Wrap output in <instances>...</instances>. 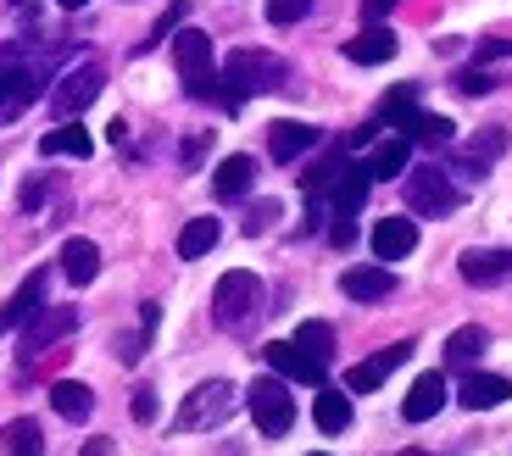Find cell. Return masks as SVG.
Instances as JSON below:
<instances>
[{
    "label": "cell",
    "mask_w": 512,
    "mask_h": 456,
    "mask_svg": "<svg viewBox=\"0 0 512 456\" xmlns=\"http://www.w3.org/2000/svg\"><path fill=\"white\" fill-rule=\"evenodd\" d=\"M457 273L468 284H501V279H512V251H462L457 256Z\"/></svg>",
    "instance_id": "9a60e30c"
},
{
    "label": "cell",
    "mask_w": 512,
    "mask_h": 456,
    "mask_svg": "<svg viewBox=\"0 0 512 456\" xmlns=\"http://www.w3.org/2000/svg\"><path fill=\"white\" fill-rule=\"evenodd\" d=\"M218 101L223 112H240L251 95H262V89H279L284 84V62L268 51H234L229 62H223V78H218Z\"/></svg>",
    "instance_id": "6da1fadb"
},
{
    "label": "cell",
    "mask_w": 512,
    "mask_h": 456,
    "mask_svg": "<svg viewBox=\"0 0 512 456\" xmlns=\"http://www.w3.org/2000/svg\"><path fill=\"white\" fill-rule=\"evenodd\" d=\"M307 12H312V0H268V23H273V28H290V23H301Z\"/></svg>",
    "instance_id": "d6a6232c"
},
{
    "label": "cell",
    "mask_w": 512,
    "mask_h": 456,
    "mask_svg": "<svg viewBox=\"0 0 512 456\" xmlns=\"http://www.w3.org/2000/svg\"><path fill=\"white\" fill-rule=\"evenodd\" d=\"M101 84H106L101 62H84V67H73V73H67L62 84L51 89V112L62 117V123H73L78 112H90V101L101 95Z\"/></svg>",
    "instance_id": "52a82bcc"
},
{
    "label": "cell",
    "mask_w": 512,
    "mask_h": 456,
    "mask_svg": "<svg viewBox=\"0 0 512 456\" xmlns=\"http://www.w3.org/2000/svg\"><path fill=\"white\" fill-rule=\"evenodd\" d=\"M457 184L446 178V167H407V206L418 217H451L457 212Z\"/></svg>",
    "instance_id": "8992f818"
},
{
    "label": "cell",
    "mask_w": 512,
    "mask_h": 456,
    "mask_svg": "<svg viewBox=\"0 0 512 456\" xmlns=\"http://www.w3.org/2000/svg\"><path fill=\"white\" fill-rule=\"evenodd\" d=\"M56 6H62V12H84V6H90V0H56Z\"/></svg>",
    "instance_id": "ee69618b"
},
{
    "label": "cell",
    "mask_w": 512,
    "mask_h": 456,
    "mask_svg": "<svg viewBox=\"0 0 512 456\" xmlns=\"http://www.w3.org/2000/svg\"><path fill=\"white\" fill-rule=\"evenodd\" d=\"M312 456H323V451H312Z\"/></svg>",
    "instance_id": "bcb514c9"
},
{
    "label": "cell",
    "mask_w": 512,
    "mask_h": 456,
    "mask_svg": "<svg viewBox=\"0 0 512 456\" xmlns=\"http://www.w3.org/2000/svg\"><path fill=\"white\" fill-rule=\"evenodd\" d=\"M312 418H318L323 434H340L351 423V395H340V390H329V384H323L318 401H312Z\"/></svg>",
    "instance_id": "f1b7e54d"
},
{
    "label": "cell",
    "mask_w": 512,
    "mask_h": 456,
    "mask_svg": "<svg viewBox=\"0 0 512 456\" xmlns=\"http://www.w3.org/2000/svg\"><path fill=\"white\" fill-rule=\"evenodd\" d=\"M368 184H373L368 167H362V162H346V173L334 178V190H329L334 212H351V217H357V212H362V201H368Z\"/></svg>",
    "instance_id": "7402d4cb"
},
{
    "label": "cell",
    "mask_w": 512,
    "mask_h": 456,
    "mask_svg": "<svg viewBox=\"0 0 512 456\" xmlns=\"http://www.w3.org/2000/svg\"><path fill=\"white\" fill-rule=\"evenodd\" d=\"M412 251H418V223L412 217H379L373 223V256L379 262H401Z\"/></svg>",
    "instance_id": "8fae6325"
},
{
    "label": "cell",
    "mask_w": 512,
    "mask_h": 456,
    "mask_svg": "<svg viewBox=\"0 0 512 456\" xmlns=\"http://www.w3.org/2000/svg\"><path fill=\"white\" fill-rule=\"evenodd\" d=\"M462 406L468 412H490V406H501L512 395V379H501V373H462Z\"/></svg>",
    "instance_id": "2e32d148"
},
{
    "label": "cell",
    "mask_w": 512,
    "mask_h": 456,
    "mask_svg": "<svg viewBox=\"0 0 512 456\" xmlns=\"http://www.w3.org/2000/svg\"><path fill=\"white\" fill-rule=\"evenodd\" d=\"M390 6H396V0H362V17H368V23H379Z\"/></svg>",
    "instance_id": "b9f144b4"
},
{
    "label": "cell",
    "mask_w": 512,
    "mask_h": 456,
    "mask_svg": "<svg viewBox=\"0 0 512 456\" xmlns=\"http://www.w3.org/2000/svg\"><path fill=\"white\" fill-rule=\"evenodd\" d=\"M184 12H190V0H173V6H167V12H162V23L151 28V39H145V45H140V51H151L156 39H167V34H173V28L184 23Z\"/></svg>",
    "instance_id": "836d02e7"
},
{
    "label": "cell",
    "mask_w": 512,
    "mask_h": 456,
    "mask_svg": "<svg viewBox=\"0 0 512 456\" xmlns=\"http://www.w3.org/2000/svg\"><path fill=\"white\" fill-rule=\"evenodd\" d=\"M412 117H418V84H401V89H390V95L379 101V123L407 128Z\"/></svg>",
    "instance_id": "f546056e"
},
{
    "label": "cell",
    "mask_w": 512,
    "mask_h": 456,
    "mask_svg": "<svg viewBox=\"0 0 512 456\" xmlns=\"http://www.w3.org/2000/svg\"><path fill=\"white\" fill-rule=\"evenodd\" d=\"M407 162H412V140H407V134H396V140L373 145V156L362 167H368V178L379 184V178H401V173H407Z\"/></svg>",
    "instance_id": "44dd1931"
},
{
    "label": "cell",
    "mask_w": 512,
    "mask_h": 456,
    "mask_svg": "<svg viewBox=\"0 0 512 456\" xmlns=\"http://www.w3.org/2000/svg\"><path fill=\"white\" fill-rule=\"evenodd\" d=\"M396 456H429V451H396Z\"/></svg>",
    "instance_id": "f6af8a7d"
},
{
    "label": "cell",
    "mask_w": 512,
    "mask_h": 456,
    "mask_svg": "<svg viewBox=\"0 0 512 456\" xmlns=\"http://www.w3.org/2000/svg\"><path fill=\"white\" fill-rule=\"evenodd\" d=\"M390 56H396V34L384 23L362 28L357 39H346V62H357V67H379V62H390Z\"/></svg>",
    "instance_id": "e0dca14e"
},
{
    "label": "cell",
    "mask_w": 512,
    "mask_h": 456,
    "mask_svg": "<svg viewBox=\"0 0 512 456\" xmlns=\"http://www.w3.org/2000/svg\"><path fill=\"white\" fill-rule=\"evenodd\" d=\"M407 356H412L407 340H401V345H384L379 356H368V362H357V368L346 373V390H351V395H373L384 379H390V373L401 368V362H407Z\"/></svg>",
    "instance_id": "30bf717a"
},
{
    "label": "cell",
    "mask_w": 512,
    "mask_h": 456,
    "mask_svg": "<svg viewBox=\"0 0 512 456\" xmlns=\"http://www.w3.org/2000/svg\"><path fill=\"white\" fill-rule=\"evenodd\" d=\"M245 406H251L256 429L268 434V440L290 434V423H295V395H290V379H279V373H262V379H251V390H245Z\"/></svg>",
    "instance_id": "277c9868"
},
{
    "label": "cell",
    "mask_w": 512,
    "mask_h": 456,
    "mask_svg": "<svg viewBox=\"0 0 512 456\" xmlns=\"http://www.w3.org/2000/svg\"><path fill=\"white\" fill-rule=\"evenodd\" d=\"M273 217H279V201H256L251 212H245V234H268Z\"/></svg>",
    "instance_id": "e575fe53"
},
{
    "label": "cell",
    "mask_w": 512,
    "mask_h": 456,
    "mask_svg": "<svg viewBox=\"0 0 512 456\" xmlns=\"http://www.w3.org/2000/svg\"><path fill=\"white\" fill-rule=\"evenodd\" d=\"M128 412H134V423H156V390H134V401H128Z\"/></svg>",
    "instance_id": "74e56055"
},
{
    "label": "cell",
    "mask_w": 512,
    "mask_h": 456,
    "mask_svg": "<svg viewBox=\"0 0 512 456\" xmlns=\"http://www.w3.org/2000/svg\"><path fill=\"white\" fill-rule=\"evenodd\" d=\"M212 34H201V28H179V39H173V67H179L184 89H190L195 101H218V73H212Z\"/></svg>",
    "instance_id": "3957f363"
},
{
    "label": "cell",
    "mask_w": 512,
    "mask_h": 456,
    "mask_svg": "<svg viewBox=\"0 0 512 456\" xmlns=\"http://www.w3.org/2000/svg\"><path fill=\"white\" fill-rule=\"evenodd\" d=\"M340 290H346L351 301H384V295H396V273H390V267H346Z\"/></svg>",
    "instance_id": "ac0fdd59"
},
{
    "label": "cell",
    "mask_w": 512,
    "mask_h": 456,
    "mask_svg": "<svg viewBox=\"0 0 512 456\" xmlns=\"http://www.w3.org/2000/svg\"><path fill=\"white\" fill-rule=\"evenodd\" d=\"M295 345H301L312 362H323V368H329V356H334V329L323 323V317H307V323L295 329Z\"/></svg>",
    "instance_id": "4dcf8cb0"
},
{
    "label": "cell",
    "mask_w": 512,
    "mask_h": 456,
    "mask_svg": "<svg viewBox=\"0 0 512 456\" xmlns=\"http://www.w3.org/2000/svg\"><path fill=\"white\" fill-rule=\"evenodd\" d=\"M212 317H218V329H229V334H251L256 317H262V279L245 273V267L223 273L218 290H212Z\"/></svg>",
    "instance_id": "7a4b0ae2"
},
{
    "label": "cell",
    "mask_w": 512,
    "mask_h": 456,
    "mask_svg": "<svg viewBox=\"0 0 512 456\" xmlns=\"http://www.w3.org/2000/svg\"><path fill=\"white\" fill-rule=\"evenodd\" d=\"M56 262H62L67 284H95V273H101V251H95V240H67Z\"/></svg>",
    "instance_id": "603a6c76"
},
{
    "label": "cell",
    "mask_w": 512,
    "mask_h": 456,
    "mask_svg": "<svg viewBox=\"0 0 512 456\" xmlns=\"http://www.w3.org/2000/svg\"><path fill=\"white\" fill-rule=\"evenodd\" d=\"M206 145H212V134H190V140H184V162H201Z\"/></svg>",
    "instance_id": "ab89813d"
},
{
    "label": "cell",
    "mask_w": 512,
    "mask_h": 456,
    "mask_svg": "<svg viewBox=\"0 0 512 456\" xmlns=\"http://www.w3.org/2000/svg\"><path fill=\"white\" fill-rule=\"evenodd\" d=\"M39 156H95V140H90V128H73V123H62V128H51L45 140H39Z\"/></svg>",
    "instance_id": "484cf974"
},
{
    "label": "cell",
    "mask_w": 512,
    "mask_h": 456,
    "mask_svg": "<svg viewBox=\"0 0 512 456\" xmlns=\"http://www.w3.org/2000/svg\"><path fill=\"white\" fill-rule=\"evenodd\" d=\"M485 345H490V334L479 329V323H468V329H457L446 340V368H474L479 356H485Z\"/></svg>",
    "instance_id": "4316f807"
},
{
    "label": "cell",
    "mask_w": 512,
    "mask_h": 456,
    "mask_svg": "<svg viewBox=\"0 0 512 456\" xmlns=\"http://www.w3.org/2000/svg\"><path fill=\"white\" fill-rule=\"evenodd\" d=\"M218 234H223V228H218V217H190V223L179 228V256H184V262L206 256L212 245H218Z\"/></svg>",
    "instance_id": "83f0119b"
},
{
    "label": "cell",
    "mask_w": 512,
    "mask_h": 456,
    "mask_svg": "<svg viewBox=\"0 0 512 456\" xmlns=\"http://www.w3.org/2000/svg\"><path fill=\"white\" fill-rule=\"evenodd\" d=\"M329 245H340V251H346V245H357V217H351V212H334V223H329Z\"/></svg>",
    "instance_id": "d590c367"
},
{
    "label": "cell",
    "mask_w": 512,
    "mask_h": 456,
    "mask_svg": "<svg viewBox=\"0 0 512 456\" xmlns=\"http://www.w3.org/2000/svg\"><path fill=\"white\" fill-rule=\"evenodd\" d=\"M312 145H318V128H312V123H295V117L268 123V156H273V162H295V156L312 151Z\"/></svg>",
    "instance_id": "5bb4252c"
},
{
    "label": "cell",
    "mask_w": 512,
    "mask_h": 456,
    "mask_svg": "<svg viewBox=\"0 0 512 456\" xmlns=\"http://www.w3.org/2000/svg\"><path fill=\"white\" fill-rule=\"evenodd\" d=\"M78 456H112V440H84V451Z\"/></svg>",
    "instance_id": "7bdbcfd3"
},
{
    "label": "cell",
    "mask_w": 512,
    "mask_h": 456,
    "mask_svg": "<svg viewBox=\"0 0 512 456\" xmlns=\"http://www.w3.org/2000/svg\"><path fill=\"white\" fill-rule=\"evenodd\" d=\"M407 140H423V145H451V134H457V123L451 117H440V112H418L407 128H401Z\"/></svg>",
    "instance_id": "1f68e13d"
},
{
    "label": "cell",
    "mask_w": 512,
    "mask_h": 456,
    "mask_svg": "<svg viewBox=\"0 0 512 456\" xmlns=\"http://www.w3.org/2000/svg\"><path fill=\"white\" fill-rule=\"evenodd\" d=\"M251 184H256V162H251V156H223L218 173H212L218 201H240V195H251Z\"/></svg>",
    "instance_id": "d6986e66"
},
{
    "label": "cell",
    "mask_w": 512,
    "mask_h": 456,
    "mask_svg": "<svg viewBox=\"0 0 512 456\" xmlns=\"http://www.w3.org/2000/svg\"><path fill=\"white\" fill-rule=\"evenodd\" d=\"M262 356H268V368L279 373V379H290V384H312V390H323V362H312V356L301 351L295 340H273Z\"/></svg>",
    "instance_id": "9c48e42d"
},
{
    "label": "cell",
    "mask_w": 512,
    "mask_h": 456,
    "mask_svg": "<svg viewBox=\"0 0 512 456\" xmlns=\"http://www.w3.org/2000/svg\"><path fill=\"white\" fill-rule=\"evenodd\" d=\"M496 56H512V39H485L479 45V62H496Z\"/></svg>",
    "instance_id": "f35d334b"
},
{
    "label": "cell",
    "mask_w": 512,
    "mask_h": 456,
    "mask_svg": "<svg viewBox=\"0 0 512 456\" xmlns=\"http://www.w3.org/2000/svg\"><path fill=\"white\" fill-rule=\"evenodd\" d=\"M234 406H240V390H234L229 379H206V384H195V390L184 395V406H179V434L218 429V423L229 418Z\"/></svg>",
    "instance_id": "5b68a950"
},
{
    "label": "cell",
    "mask_w": 512,
    "mask_h": 456,
    "mask_svg": "<svg viewBox=\"0 0 512 456\" xmlns=\"http://www.w3.org/2000/svg\"><path fill=\"white\" fill-rule=\"evenodd\" d=\"M45 290H51V273H45V267H39V273H28V279L17 284V295L6 301V312H0V329H23L28 317L45 306Z\"/></svg>",
    "instance_id": "7c38bea8"
},
{
    "label": "cell",
    "mask_w": 512,
    "mask_h": 456,
    "mask_svg": "<svg viewBox=\"0 0 512 456\" xmlns=\"http://www.w3.org/2000/svg\"><path fill=\"white\" fill-rule=\"evenodd\" d=\"M51 406L62 412L67 423H84L95 412V390H90V384H78V379H56L51 384Z\"/></svg>",
    "instance_id": "cb8c5ba5"
},
{
    "label": "cell",
    "mask_w": 512,
    "mask_h": 456,
    "mask_svg": "<svg viewBox=\"0 0 512 456\" xmlns=\"http://www.w3.org/2000/svg\"><path fill=\"white\" fill-rule=\"evenodd\" d=\"M0 456H45V429L34 418H12L0 429Z\"/></svg>",
    "instance_id": "d4e9b609"
},
{
    "label": "cell",
    "mask_w": 512,
    "mask_h": 456,
    "mask_svg": "<svg viewBox=\"0 0 512 456\" xmlns=\"http://www.w3.org/2000/svg\"><path fill=\"white\" fill-rule=\"evenodd\" d=\"M346 173V145H329V151L318 156V162L301 173V190H307V201H323V195L334 190V178Z\"/></svg>",
    "instance_id": "ffe728a7"
},
{
    "label": "cell",
    "mask_w": 512,
    "mask_h": 456,
    "mask_svg": "<svg viewBox=\"0 0 512 456\" xmlns=\"http://www.w3.org/2000/svg\"><path fill=\"white\" fill-rule=\"evenodd\" d=\"M39 201H45V178H28V184H23V206L34 212Z\"/></svg>",
    "instance_id": "60d3db41"
},
{
    "label": "cell",
    "mask_w": 512,
    "mask_h": 456,
    "mask_svg": "<svg viewBox=\"0 0 512 456\" xmlns=\"http://www.w3.org/2000/svg\"><path fill=\"white\" fill-rule=\"evenodd\" d=\"M73 329H78V312H73V306H39V312L23 323V362H34L39 351H51V345L67 340Z\"/></svg>",
    "instance_id": "ba28073f"
},
{
    "label": "cell",
    "mask_w": 512,
    "mask_h": 456,
    "mask_svg": "<svg viewBox=\"0 0 512 456\" xmlns=\"http://www.w3.org/2000/svg\"><path fill=\"white\" fill-rule=\"evenodd\" d=\"M446 406V373H418V384L407 390V401H401V418L407 423H429Z\"/></svg>",
    "instance_id": "4fadbf2b"
},
{
    "label": "cell",
    "mask_w": 512,
    "mask_h": 456,
    "mask_svg": "<svg viewBox=\"0 0 512 456\" xmlns=\"http://www.w3.org/2000/svg\"><path fill=\"white\" fill-rule=\"evenodd\" d=\"M457 89H462V95H490V89H496V78L479 73V67H468V73H457Z\"/></svg>",
    "instance_id": "8d00e7d4"
}]
</instances>
